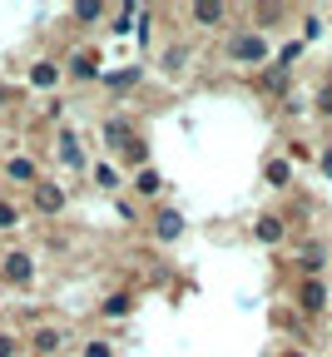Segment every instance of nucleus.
Returning a JSON list of instances; mask_svg holds the SVG:
<instances>
[{"instance_id":"obj_1","label":"nucleus","mask_w":332,"mask_h":357,"mask_svg":"<svg viewBox=\"0 0 332 357\" xmlns=\"http://www.w3.org/2000/svg\"><path fill=\"white\" fill-rule=\"evenodd\" d=\"M268 55H273V45H268V35L263 30H233L228 35V60L233 65H268Z\"/></svg>"},{"instance_id":"obj_2","label":"nucleus","mask_w":332,"mask_h":357,"mask_svg":"<svg viewBox=\"0 0 332 357\" xmlns=\"http://www.w3.org/2000/svg\"><path fill=\"white\" fill-rule=\"evenodd\" d=\"M0 278H6L10 288H30L35 283V258L25 248H10L6 258H0Z\"/></svg>"},{"instance_id":"obj_3","label":"nucleus","mask_w":332,"mask_h":357,"mask_svg":"<svg viewBox=\"0 0 332 357\" xmlns=\"http://www.w3.org/2000/svg\"><path fill=\"white\" fill-rule=\"evenodd\" d=\"M65 204H70V199H65V189H60V184H50V178H40V184L30 189V208H35V213H45V218L65 213Z\"/></svg>"},{"instance_id":"obj_4","label":"nucleus","mask_w":332,"mask_h":357,"mask_svg":"<svg viewBox=\"0 0 332 357\" xmlns=\"http://www.w3.org/2000/svg\"><path fill=\"white\" fill-rule=\"evenodd\" d=\"M298 307H303V318H317V312L327 307V283L322 278H303L298 283Z\"/></svg>"},{"instance_id":"obj_5","label":"nucleus","mask_w":332,"mask_h":357,"mask_svg":"<svg viewBox=\"0 0 332 357\" xmlns=\"http://www.w3.org/2000/svg\"><path fill=\"white\" fill-rule=\"evenodd\" d=\"M100 134H105V144H110V149H129V144L139 139V134H134V124H129L124 114H110V119L100 124Z\"/></svg>"},{"instance_id":"obj_6","label":"nucleus","mask_w":332,"mask_h":357,"mask_svg":"<svg viewBox=\"0 0 332 357\" xmlns=\"http://www.w3.org/2000/svg\"><path fill=\"white\" fill-rule=\"evenodd\" d=\"M253 238L273 248V243H282V238H288V223H282L278 213H258V218H253Z\"/></svg>"},{"instance_id":"obj_7","label":"nucleus","mask_w":332,"mask_h":357,"mask_svg":"<svg viewBox=\"0 0 332 357\" xmlns=\"http://www.w3.org/2000/svg\"><path fill=\"white\" fill-rule=\"evenodd\" d=\"M65 75H70V79H80V84H89V79H105V75H100V60H94V50H75Z\"/></svg>"},{"instance_id":"obj_8","label":"nucleus","mask_w":332,"mask_h":357,"mask_svg":"<svg viewBox=\"0 0 332 357\" xmlns=\"http://www.w3.org/2000/svg\"><path fill=\"white\" fill-rule=\"evenodd\" d=\"M65 347V333L60 328H35V337H30V352L35 357H55Z\"/></svg>"},{"instance_id":"obj_9","label":"nucleus","mask_w":332,"mask_h":357,"mask_svg":"<svg viewBox=\"0 0 332 357\" xmlns=\"http://www.w3.org/2000/svg\"><path fill=\"white\" fill-rule=\"evenodd\" d=\"M258 89H263V95H288V89H293V75L282 70V65H268V70L258 75Z\"/></svg>"},{"instance_id":"obj_10","label":"nucleus","mask_w":332,"mask_h":357,"mask_svg":"<svg viewBox=\"0 0 332 357\" xmlns=\"http://www.w3.org/2000/svg\"><path fill=\"white\" fill-rule=\"evenodd\" d=\"M60 79H65V70H60L55 60H35V65H30V84H35V89H55Z\"/></svg>"},{"instance_id":"obj_11","label":"nucleus","mask_w":332,"mask_h":357,"mask_svg":"<svg viewBox=\"0 0 332 357\" xmlns=\"http://www.w3.org/2000/svg\"><path fill=\"white\" fill-rule=\"evenodd\" d=\"M6 178H10V184H40V169H35V159H25V154H15L10 164H6Z\"/></svg>"},{"instance_id":"obj_12","label":"nucleus","mask_w":332,"mask_h":357,"mask_svg":"<svg viewBox=\"0 0 332 357\" xmlns=\"http://www.w3.org/2000/svg\"><path fill=\"white\" fill-rule=\"evenodd\" d=\"M179 234H183V213H179V208H159V218H154V238L174 243Z\"/></svg>"},{"instance_id":"obj_13","label":"nucleus","mask_w":332,"mask_h":357,"mask_svg":"<svg viewBox=\"0 0 332 357\" xmlns=\"http://www.w3.org/2000/svg\"><path fill=\"white\" fill-rule=\"evenodd\" d=\"M55 159H60L65 169H84V154H80V139H75V134H70V129L60 134V144H55Z\"/></svg>"},{"instance_id":"obj_14","label":"nucleus","mask_w":332,"mask_h":357,"mask_svg":"<svg viewBox=\"0 0 332 357\" xmlns=\"http://www.w3.org/2000/svg\"><path fill=\"white\" fill-rule=\"evenodd\" d=\"M129 307H134V298L119 288V293H110L105 303H100V312H105V318H129Z\"/></svg>"},{"instance_id":"obj_15","label":"nucleus","mask_w":332,"mask_h":357,"mask_svg":"<svg viewBox=\"0 0 332 357\" xmlns=\"http://www.w3.org/2000/svg\"><path fill=\"white\" fill-rule=\"evenodd\" d=\"M263 178H268V184H273V189H288V178H293V169H288V159H268V164H263Z\"/></svg>"},{"instance_id":"obj_16","label":"nucleus","mask_w":332,"mask_h":357,"mask_svg":"<svg viewBox=\"0 0 332 357\" xmlns=\"http://www.w3.org/2000/svg\"><path fill=\"white\" fill-rule=\"evenodd\" d=\"M139 79H144V70H134V65H129V70H114V75H105V89H134Z\"/></svg>"},{"instance_id":"obj_17","label":"nucleus","mask_w":332,"mask_h":357,"mask_svg":"<svg viewBox=\"0 0 332 357\" xmlns=\"http://www.w3.org/2000/svg\"><path fill=\"white\" fill-rule=\"evenodd\" d=\"M159 184H164V178H159L154 169H139V174H134V189L144 194V199H149V194H159Z\"/></svg>"},{"instance_id":"obj_18","label":"nucleus","mask_w":332,"mask_h":357,"mask_svg":"<svg viewBox=\"0 0 332 357\" xmlns=\"http://www.w3.org/2000/svg\"><path fill=\"white\" fill-rule=\"evenodd\" d=\"M89 174H94V184H100V189H119V174H114L110 164H94Z\"/></svg>"},{"instance_id":"obj_19","label":"nucleus","mask_w":332,"mask_h":357,"mask_svg":"<svg viewBox=\"0 0 332 357\" xmlns=\"http://www.w3.org/2000/svg\"><path fill=\"white\" fill-rule=\"evenodd\" d=\"M188 15H194L199 25H218V20H223V6H194Z\"/></svg>"},{"instance_id":"obj_20","label":"nucleus","mask_w":332,"mask_h":357,"mask_svg":"<svg viewBox=\"0 0 332 357\" xmlns=\"http://www.w3.org/2000/svg\"><path fill=\"white\" fill-rule=\"evenodd\" d=\"M15 223H20V208L10 199H0V229H15Z\"/></svg>"},{"instance_id":"obj_21","label":"nucleus","mask_w":332,"mask_h":357,"mask_svg":"<svg viewBox=\"0 0 332 357\" xmlns=\"http://www.w3.org/2000/svg\"><path fill=\"white\" fill-rule=\"evenodd\" d=\"M84 357H114V347L105 337H94V342H84Z\"/></svg>"},{"instance_id":"obj_22","label":"nucleus","mask_w":332,"mask_h":357,"mask_svg":"<svg viewBox=\"0 0 332 357\" xmlns=\"http://www.w3.org/2000/svg\"><path fill=\"white\" fill-rule=\"evenodd\" d=\"M317 114H322V119H332V84H322V89H317Z\"/></svg>"},{"instance_id":"obj_23","label":"nucleus","mask_w":332,"mask_h":357,"mask_svg":"<svg viewBox=\"0 0 332 357\" xmlns=\"http://www.w3.org/2000/svg\"><path fill=\"white\" fill-rule=\"evenodd\" d=\"M144 154H149V149H144V139H134V144L124 149V164H144Z\"/></svg>"},{"instance_id":"obj_24","label":"nucleus","mask_w":332,"mask_h":357,"mask_svg":"<svg viewBox=\"0 0 332 357\" xmlns=\"http://www.w3.org/2000/svg\"><path fill=\"white\" fill-rule=\"evenodd\" d=\"M105 15V6H94V0H89V6H75V20H100Z\"/></svg>"},{"instance_id":"obj_25","label":"nucleus","mask_w":332,"mask_h":357,"mask_svg":"<svg viewBox=\"0 0 332 357\" xmlns=\"http://www.w3.org/2000/svg\"><path fill=\"white\" fill-rule=\"evenodd\" d=\"M278 328H288V333H303V323L293 318V312H288V307H278Z\"/></svg>"},{"instance_id":"obj_26","label":"nucleus","mask_w":332,"mask_h":357,"mask_svg":"<svg viewBox=\"0 0 332 357\" xmlns=\"http://www.w3.org/2000/svg\"><path fill=\"white\" fill-rule=\"evenodd\" d=\"M258 20H263V25H273V20H282V6H258Z\"/></svg>"},{"instance_id":"obj_27","label":"nucleus","mask_w":332,"mask_h":357,"mask_svg":"<svg viewBox=\"0 0 332 357\" xmlns=\"http://www.w3.org/2000/svg\"><path fill=\"white\" fill-rule=\"evenodd\" d=\"M15 352H20V342L10 333H0V357H15Z\"/></svg>"},{"instance_id":"obj_28","label":"nucleus","mask_w":332,"mask_h":357,"mask_svg":"<svg viewBox=\"0 0 332 357\" xmlns=\"http://www.w3.org/2000/svg\"><path fill=\"white\" fill-rule=\"evenodd\" d=\"M317 169L332 178V144H327V149H317Z\"/></svg>"},{"instance_id":"obj_29","label":"nucleus","mask_w":332,"mask_h":357,"mask_svg":"<svg viewBox=\"0 0 332 357\" xmlns=\"http://www.w3.org/2000/svg\"><path fill=\"white\" fill-rule=\"evenodd\" d=\"M179 60H183V45H174V50L164 55V70H179Z\"/></svg>"},{"instance_id":"obj_30","label":"nucleus","mask_w":332,"mask_h":357,"mask_svg":"<svg viewBox=\"0 0 332 357\" xmlns=\"http://www.w3.org/2000/svg\"><path fill=\"white\" fill-rule=\"evenodd\" d=\"M282 357H308V352H282Z\"/></svg>"}]
</instances>
